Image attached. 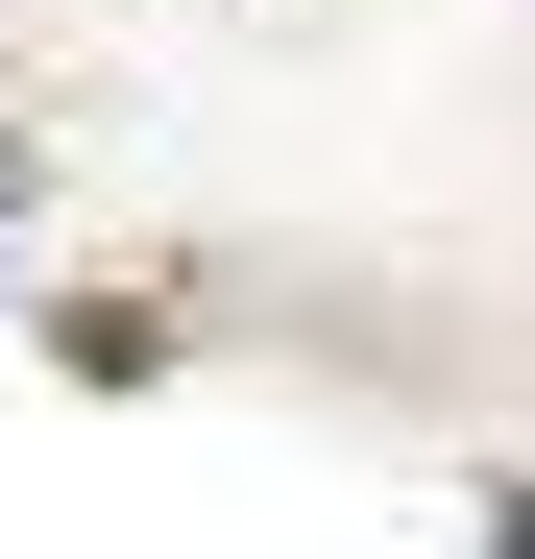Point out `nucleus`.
<instances>
[{
	"label": "nucleus",
	"instance_id": "obj_1",
	"mask_svg": "<svg viewBox=\"0 0 535 559\" xmlns=\"http://www.w3.org/2000/svg\"><path fill=\"white\" fill-rule=\"evenodd\" d=\"M511 559H535V511H511Z\"/></svg>",
	"mask_w": 535,
	"mask_h": 559
}]
</instances>
